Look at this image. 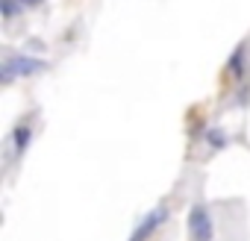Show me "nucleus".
<instances>
[{
	"mask_svg": "<svg viewBox=\"0 0 250 241\" xmlns=\"http://www.w3.org/2000/svg\"><path fill=\"white\" fill-rule=\"evenodd\" d=\"M39 71H44V62H42V59H33V56H12V59H6V65H3V82H12L15 74L30 77V74H39Z\"/></svg>",
	"mask_w": 250,
	"mask_h": 241,
	"instance_id": "1",
	"label": "nucleus"
},
{
	"mask_svg": "<svg viewBox=\"0 0 250 241\" xmlns=\"http://www.w3.org/2000/svg\"><path fill=\"white\" fill-rule=\"evenodd\" d=\"M165 221H168V209H165V206H156L150 215H145V221L136 226V232L130 235V241H145V238H150V235L165 223Z\"/></svg>",
	"mask_w": 250,
	"mask_h": 241,
	"instance_id": "2",
	"label": "nucleus"
},
{
	"mask_svg": "<svg viewBox=\"0 0 250 241\" xmlns=\"http://www.w3.org/2000/svg\"><path fill=\"white\" fill-rule=\"evenodd\" d=\"M188 226H191V232H194V241H212V218H209V212L203 209V206H194L191 209V215H188Z\"/></svg>",
	"mask_w": 250,
	"mask_h": 241,
	"instance_id": "3",
	"label": "nucleus"
},
{
	"mask_svg": "<svg viewBox=\"0 0 250 241\" xmlns=\"http://www.w3.org/2000/svg\"><path fill=\"white\" fill-rule=\"evenodd\" d=\"M27 144H30V127H21V130L15 133V147H18V150H24Z\"/></svg>",
	"mask_w": 250,
	"mask_h": 241,
	"instance_id": "4",
	"label": "nucleus"
},
{
	"mask_svg": "<svg viewBox=\"0 0 250 241\" xmlns=\"http://www.w3.org/2000/svg\"><path fill=\"white\" fill-rule=\"evenodd\" d=\"M206 141H209V144H215V147H224V144H227V139H224V133H221V130H209V133H206Z\"/></svg>",
	"mask_w": 250,
	"mask_h": 241,
	"instance_id": "5",
	"label": "nucleus"
},
{
	"mask_svg": "<svg viewBox=\"0 0 250 241\" xmlns=\"http://www.w3.org/2000/svg\"><path fill=\"white\" fill-rule=\"evenodd\" d=\"M241 53H244V47H238V53H232V59H229V71L232 74H241Z\"/></svg>",
	"mask_w": 250,
	"mask_h": 241,
	"instance_id": "6",
	"label": "nucleus"
},
{
	"mask_svg": "<svg viewBox=\"0 0 250 241\" xmlns=\"http://www.w3.org/2000/svg\"><path fill=\"white\" fill-rule=\"evenodd\" d=\"M21 3H27V6H39L42 0H21Z\"/></svg>",
	"mask_w": 250,
	"mask_h": 241,
	"instance_id": "7",
	"label": "nucleus"
}]
</instances>
